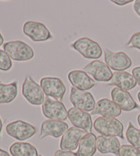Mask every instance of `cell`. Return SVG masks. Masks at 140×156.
I'll use <instances>...</instances> for the list:
<instances>
[{"label": "cell", "instance_id": "obj_1", "mask_svg": "<svg viewBox=\"0 0 140 156\" xmlns=\"http://www.w3.org/2000/svg\"><path fill=\"white\" fill-rule=\"evenodd\" d=\"M4 46V51L12 60L16 62H26L34 56L33 49L26 42L21 41H8Z\"/></svg>", "mask_w": 140, "mask_h": 156}, {"label": "cell", "instance_id": "obj_2", "mask_svg": "<svg viewBox=\"0 0 140 156\" xmlns=\"http://www.w3.org/2000/svg\"><path fill=\"white\" fill-rule=\"evenodd\" d=\"M94 128L99 134L124 139V125L117 119L97 118L94 122Z\"/></svg>", "mask_w": 140, "mask_h": 156}, {"label": "cell", "instance_id": "obj_3", "mask_svg": "<svg viewBox=\"0 0 140 156\" xmlns=\"http://www.w3.org/2000/svg\"><path fill=\"white\" fill-rule=\"evenodd\" d=\"M71 48L76 50L86 59H99L103 55L101 46L96 41L88 37L78 39L73 44H71Z\"/></svg>", "mask_w": 140, "mask_h": 156}, {"label": "cell", "instance_id": "obj_4", "mask_svg": "<svg viewBox=\"0 0 140 156\" xmlns=\"http://www.w3.org/2000/svg\"><path fill=\"white\" fill-rule=\"evenodd\" d=\"M22 95L29 104L36 106L43 105L45 101V94L42 88L31 76H26L24 80Z\"/></svg>", "mask_w": 140, "mask_h": 156}, {"label": "cell", "instance_id": "obj_5", "mask_svg": "<svg viewBox=\"0 0 140 156\" xmlns=\"http://www.w3.org/2000/svg\"><path fill=\"white\" fill-rule=\"evenodd\" d=\"M5 131L10 137L19 141L31 139L36 133V128L24 120H16L9 123L6 126Z\"/></svg>", "mask_w": 140, "mask_h": 156}, {"label": "cell", "instance_id": "obj_6", "mask_svg": "<svg viewBox=\"0 0 140 156\" xmlns=\"http://www.w3.org/2000/svg\"><path fill=\"white\" fill-rule=\"evenodd\" d=\"M42 113L48 119L65 121L68 119V112L62 102L45 98L42 105Z\"/></svg>", "mask_w": 140, "mask_h": 156}, {"label": "cell", "instance_id": "obj_7", "mask_svg": "<svg viewBox=\"0 0 140 156\" xmlns=\"http://www.w3.org/2000/svg\"><path fill=\"white\" fill-rule=\"evenodd\" d=\"M23 33L35 42L47 41L53 37L47 27L40 22L26 21L23 26Z\"/></svg>", "mask_w": 140, "mask_h": 156}, {"label": "cell", "instance_id": "obj_8", "mask_svg": "<svg viewBox=\"0 0 140 156\" xmlns=\"http://www.w3.org/2000/svg\"><path fill=\"white\" fill-rule=\"evenodd\" d=\"M40 87L44 94L54 100L61 101L66 93V87L63 82L58 77H43L40 79Z\"/></svg>", "mask_w": 140, "mask_h": 156}, {"label": "cell", "instance_id": "obj_9", "mask_svg": "<svg viewBox=\"0 0 140 156\" xmlns=\"http://www.w3.org/2000/svg\"><path fill=\"white\" fill-rule=\"evenodd\" d=\"M70 102L74 107L85 112H92L96 106L93 95L89 91H83L72 87L70 90Z\"/></svg>", "mask_w": 140, "mask_h": 156}, {"label": "cell", "instance_id": "obj_10", "mask_svg": "<svg viewBox=\"0 0 140 156\" xmlns=\"http://www.w3.org/2000/svg\"><path fill=\"white\" fill-rule=\"evenodd\" d=\"M105 62L110 69L117 71H124L131 68V59L124 52H113L110 49L104 50Z\"/></svg>", "mask_w": 140, "mask_h": 156}, {"label": "cell", "instance_id": "obj_11", "mask_svg": "<svg viewBox=\"0 0 140 156\" xmlns=\"http://www.w3.org/2000/svg\"><path fill=\"white\" fill-rule=\"evenodd\" d=\"M83 71L90 75L94 80L97 82L107 83L111 80L113 73L108 65L101 61H93L83 68Z\"/></svg>", "mask_w": 140, "mask_h": 156}, {"label": "cell", "instance_id": "obj_12", "mask_svg": "<svg viewBox=\"0 0 140 156\" xmlns=\"http://www.w3.org/2000/svg\"><path fill=\"white\" fill-rule=\"evenodd\" d=\"M68 118L75 127L82 129L85 133H89L93 127L90 114L78 108H70L68 112Z\"/></svg>", "mask_w": 140, "mask_h": 156}, {"label": "cell", "instance_id": "obj_13", "mask_svg": "<svg viewBox=\"0 0 140 156\" xmlns=\"http://www.w3.org/2000/svg\"><path fill=\"white\" fill-rule=\"evenodd\" d=\"M68 128V125L64 121L47 119L41 124L40 137V139H44L46 137H53L57 139L62 136Z\"/></svg>", "mask_w": 140, "mask_h": 156}, {"label": "cell", "instance_id": "obj_14", "mask_svg": "<svg viewBox=\"0 0 140 156\" xmlns=\"http://www.w3.org/2000/svg\"><path fill=\"white\" fill-rule=\"evenodd\" d=\"M86 133L76 127L68 128L65 133L61 136L60 142V148L64 151H73L75 150L79 146L80 140Z\"/></svg>", "mask_w": 140, "mask_h": 156}, {"label": "cell", "instance_id": "obj_15", "mask_svg": "<svg viewBox=\"0 0 140 156\" xmlns=\"http://www.w3.org/2000/svg\"><path fill=\"white\" fill-rule=\"evenodd\" d=\"M122 113L120 107L112 100L103 98L96 104L94 110L91 112L92 115H101L103 118L116 119Z\"/></svg>", "mask_w": 140, "mask_h": 156}, {"label": "cell", "instance_id": "obj_16", "mask_svg": "<svg viewBox=\"0 0 140 156\" xmlns=\"http://www.w3.org/2000/svg\"><path fill=\"white\" fill-rule=\"evenodd\" d=\"M111 98L112 101L117 104L122 111L131 112L133 110L139 109L138 105L133 99L131 95L128 91L123 90L119 88H114L111 90Z\"/></svg>", "mask_w": 140, "mask_h": 156}, {"label": "cell", "instance_id": "obj_17", "mask_svg": "<svg viewBox=\"0 0 140 156\" xmlns=\"http://www.w3.org/2000/svg\"><path fill=\"white\" fill-rule=\"evenodd\" d=\"M68 80L74 88L87 91L96 85L95 81L83 70H72L68 73Z\"/></svg>", "mask_w": 140, "mask_h": 156}, {"label": "cell", "instance_id": "obj_18", "mask_svg": "<svg viewBox=\"0 0 140 156\" xmlns=\"http://www.w3.org/2000/svg\"><path fill=\"white\" fill-rule=\"evenodd\" d=\"M120 147V141L117 137L104 135L96 137V148L103 154H113L118 156Z\"/></svg>", "mask_w": 140, "mask_h": 156}, {"label": "cell", "instance_id": "obj_19", "mask_svg": "<svg viewBox=\"0 0 140 156\" xmlns=\"http://www.w3.org/2000/svg\"><path fill=\"white\" fill-rule=\"evenodd\" d=\"M110 85L116 86L123 90L129 91L137 85V81L131 74L125 71H117L113 73Z\"/></svg>", "mask_w": 140, "mask_h": 156}, {"label": "cell", "instance_id": "obj_20", "mask_svg": "<svg viewBox=\"0 0 140 156\" xmlns=\"http://www.w3.org/2000/svg\"><path fill=\"white\" fill-rule=\"evenodd\" d=\"M96 137L92 133H86L79 143L77 154L79 156H94L96 152Z\"/></svg>", "mask_w": 140, "mask_h": 156}, {"label": "cell", "instance_id": "obj_21", "mask_svg": "<svg viewBox=\"0 0 140 156\" xmlns=\"http://www.w3.org/2000/svg\"><path fill=\"white\" fill-rule=\"evenodd\" d=\"M9 150L12 156H39L37 148L26 142H15L10 146Z\"/></svg>", "mask_w": 140, "mask_h": 156}, {"label": "cell", "instance_id": "obj_22", "mask_svg": "<svg viewBox=\"0 0 140 156\" xmlns=\"http://www.w3.org/2000/svg\"><path fill=\"white\" fill-rule=\"evenodd\" d=\"M18 96V83H0V104H10Z\"/></svg>", "mask_w": 140, "mask_h": 156}, {"label": "cell", "instance_id": "obj_23", "mask_svg": "<svg viewBox=\"0 0 140 156\" xmlns=\"http://www.w3.org/2000/svg\"><path fill=\"white\" fill-rule=\"evenodd\" d=\"M126 139L131 146L140 149V129L135 127L131 122H129L126 131Z\"/></svg>", "mask_w": 140, "mask_h": 156}, {"label": "cell", "instance_id": "obj_24", "mask_svg": "<svg viewBox=\"0 0 140 156\" xmlns=\"http://www.w3.org/2000/svg\"><path fill=\"white\" fill-rule=\"evenodd\" d=\"M118 156H140V149L131 145H123L120 147Z\"/></svg>", "mask_w": 140, "mask_h": 156}, {"label": "cell", "instance_id": "obj_25", "mask_svg": "<svg viewBox=\"0 0 140 156\" xmlns=\"http://www.w3.org/2000/svg\"><path fill=\"white\" fill-rule=\"evenodd\" d=\"M12 67V62L4 50L0 49V70L9 71Z\"/></svg>", "mask_w": 140, "mask_h": 156}, {"label": "cell", "instance_id": "obj_26", "mask_svg": "<svg viewBox=\"0 0 140 156\" xmlns=\"http://www.w3.org/2000/svg\"><path fill=\"white\" fill-rule=\"evenodd\" d=\"M127 48H137L140 50V32L135 33L129 42L127 43Z\"/></svg>", "mask_w": 140, "mask_h": 156}, {"label": "cell", "instance_id": "obj_27", "mask_svg": "<svg viewBox=\"0 0 140 156\" xmlns=\"http://www.w3.org/2000/svg\"><path fill=\"white\" fill-rule=\"evenodd\" d=\"M54 156H79L77 153L73 151H64V150H57L54 153Z\"/></svg>", "mask_w": 140, "mask_h": 156}, {"label": "cell", "instance_id": "obj_28", "mask_svg": "<svg viewBox=\"0 0 140 156\" xmlns=\"http://www.w3.org/2000/svg\"><path fill=\"white\" fill-rule=\"evenodd\" d=\"M132 76L137 81V83L140 85V67L134 68L132 69Z\"/></svg>", "mask_w": 140, "mask_h": 156}, {"label": "cell", "instance_id": "obj_29", "mask_svg": "<svg viewBox=\"0 0 140 156\" xmlns=\"http://www.w3.org/2000/svg\"><path fill=\"white\" fill-rule=\"evenodd\" d=\"M113 4L117 5H125L130 3H132V0H111Z\"/></svg>", "mask_w": 140, "mask_h": 156}, {"label": "cell", "instance_id": "obj_30", "mask_svg": "<svg viewBox=\"0 0 140 156\" xmlns=\"http://www.w3.org/2000/svg\"><path fill=\"white\" fill-rule=\"evenodd\" d=\"M133 8H134L135 12H136V13L140 17V0H137V1H135V2H134Z\"/></svg>", "mask_w": 140, "mask_h": 156}, {"label": "cell", "instance_id": "obj_31", "mask_svg": "<svg viewBox=\"0 0 140 156\" xmlns=\"http://www.w3.org/2000/svg\"><path fill=\"white\" fill-rule=\"evenodd\" d=\"M0 156H11L9 154V153H7L5 150L0 148Z\"/></svg>", "mask_w": 140, "mask_h": 156}, {"label": "cell", "instance_id": "obj_32", "mask_svg": "<svg viewBox=\"0 0 140 156\" xmlns=\"http://www.w3.org/2000/svg\"><path fill=\"white\" fill-rule=\"evenodd\" d=\"M3 44H4V38H3V36L0 33V46H2Z\"/></svg>", "mask_w": 140, "mask_h": 156}, {"label": "cell", "instance_id": "obj_33", "mask_svg": "<svg viewBox=\"0 0 140 156\" xmlns=\"http://www.w3.org/2000/svg\"><path fill=\"white\" fill-rule=\"evenodd\" d=\"M2 128H3V122H2V119H0V139H1V133H2Z\"/></svg>", "mask_w": 140, "mask_h": 156}, {"label": "cell", "instance_id": "obj_34", "mask_svg": "<svg viewBox=\"0 0 140 156\" xmlns=\"http://www.w3.org/2000/svg\"><path fill=\"white\" fill-rule=\"evenodd\" d=\"M138 125H139L140 126V114L138 116Z\"/></svg>", "mask_w": 140, "mask_h": 156}, {"label": "cell", "instance_id": "obj_35", "mask_svg": "<svg viewBox=\"0 0 140 156\" xmlns=\"http://www.w3.org/2000/svg\"><path fill=\"white\" fill-rule=\"evenodd\" d=\"M138 101H139L140 103V91L138 92Z\"/></svg>", "mask_w": 140, "mask_h": 156}, {"label": "cell", "instance_id": "obj_36", "mask_svg": "<svg viewBox=\"0 0 140 156\" xmlns=\"http://www.w3.org/2000/svg\"><path fill=\"white\" fill-rule=\"evenodd\" d=\"M0 83H2V82H1V80H0Z\"/></svg>", "mask_w": 140, "mask_h": 156}, {"label": "cell", "instance_id": "obj_37", "mask_svg": "<svg viewBox=\"0 0 140 156\" xmlns=\"http://www.w3.org/2000/svg\"><path fill=\"white\" fill-rule=\"evenodd\" d=\"M40 156H43V155H40Z\"/></svg>", "mask_w": 140, "mask_h": 156}]
</instances>
